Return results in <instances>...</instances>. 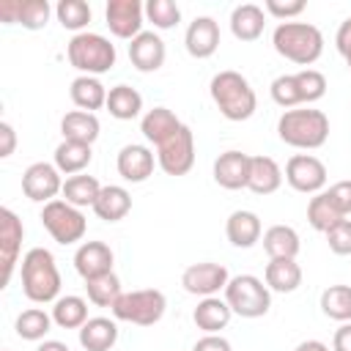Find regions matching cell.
Listing matches in <instances>:
<instances>
[{
  "label": "cell",
  "mask_w": 351,
  "mask_h": 351,
  "mask_svg": "<svg viewBox=\"0 0 351 351\" xmlns=\"http://www.w3.org/2000/svg\"><path fill=\"white\" fill-rule=\"evenodd\" d=\"M208 93H211V101L217 104L219 115L228 121H247L255 115L258 96H255L250 80L233 69L217 71L208 82Z\"/></svg>",
  "instance_id": "6da1fadb"
},
{
  "label": "cell",
  "mask_w": 351,
  "mask_h": 351,
  "mask_svg": "<svg viewBox=\"0 0 351 351\" xmlns=\"http://www.w3.org/2000/svg\"><path fill=\"white\" fill-rule=\"evenodd\" d=\"M22 293L36 302V304H47V302H58L60 296V271L55 263V255L44 247H33L22 255Z\"/></svg>",
  "instance_id": "7a4b0ae2"
},
{
  "label": "cell",
  "mask_w": 351,
  "mask_h": 351,
  "mask_svg": "<svg viewBox=\"0 0 351 351\" xmlns=\"http://www.w3.org/2000/svg\"><path fill=\"white\" fill-rule=\"evenodd\" d=\"M277 137L291 148L315 151L329 140V118L313 107L285 110L277 121Z\"/></svg>",
  "instance_id": "3957f363"
},
{
  "label": "cell",
  "mask_w": 351,
  "mask_h": 351,
  "mask_svg": "<svg viewBox=\"0 0 351 351\" xmlns=\"http://www.w3.org/2000/svg\"><path fill=\"white\" fill-rule=\"evenodd\" d=\"M274 52L296 66H313L324 52V33L310 22H280L271 33Z\"/></svg>",
  "instance_id": "277c9868"
},
{
  "label": "cell",
  "mask_w": 351,
  "mask_h": 351,
  "mask_svg": "<svg viewBox=\"0 0 351 351\" xmlns=\"http://www.w3.org/2000/svg\"><path fill=\"white\" fill-rule=\"evenodd\" d=\"M66 58L80 74L99 77L115 66L118 52H115V44H110V38H104L101 33L82 30V33L71 36V41L66 47Z\"/></svg>",
  "instance_id": "5b68a950"
},
{
  "label": "cell",
  "mask_w": 351,
  "mask_h": 351,
  "mask_svg": "<svg viewBox=\"0 0 351 351\" xmlns=\"http://www.w3.org/2000/svg\"><path fill=\"white\" fill-rule=\"evenodd\" d=\"M269 93H271L274 104H280L282 110H293L299 104H313V101L324 99L326 77L318 69H302L296 74H280L271 80Z\"/></svg>",
  "instance_id": "8992f818"
},
{
  "label": "cell",
  "mask_w": 351,
  "mask_h": 351,
  "mask_svg": "<svg viewBox=\"0 0 351 351\" xmlns=\"http://www.w3.org/2000/svg\"><path fill=\"white\" fill-rule=\"evenodd\" d=\"M110 310L115 321H126L134 326H154L162 321L167 310V299L159 288H140V291L121 293Z\"/></svg>",
  "instance_id": "52a82bcc"
},
{
  "label": "cell",
  "mask_w": 351,
  "mask_h": 351,
  "mask_svg": "<svg viewBox=\"0 0 351 351\" xmlns=\"http://www.w3.org/2000/svg\"><path fill=\"white\" fill-rule=\"evenodd\" d=\"M225 302L241 318H261L271 307V291L255 274H236L225 285Z\"/></svg>",
  "instance_id": "ba28073f"
},
{
  "label": "cell",
  "mask_w": 351,
  "mask_h": 351,
  "mask_svg": "<svg viewBox=\"0 0 351 351\" xmlns=\"http://www.w3.org/2000/svg\"><path fill=\"white\" fill-rule=\"evenodd\" d=\"M41 225L47 228V233L58 241V244H77L82 241L85 230H88V219L85 214L66 203V200H52V203H44L41 208Z\"/></svg>",
  "instance_id": "9c48e42d"
},
{
  "label": "cell",
  "mask_w": 351,
  "mask_h": 351,
  "mask_svg": "<svg viewBox=\"0 0 351 351\" xmlns=\"http://www.w3.org/2000/svg\"><path fill=\"white\" fill-rule=\"evenodd\" d=\"M156 165L167 176H186L195 165V134L184 123L176 134H170L165 143L156 145Z\"/></svg>",
  "instance_id": "30bf717a"
},
{
  "label": "cell",
  "mask_w": 351,
  "mask_h": 351,
  "mask_svg": "<svg viewBox=\"0 0 351 351\" xmlns=\"http://www.w3.org/2000/svg\"><path fill=\"white\" fill-rule=\"evenodd\" d=\"M285 181L302 195H318L326 186V165L313 154H293L285 165Z\"/></svg>",
  "instance_id": "8fae6325"
},
{
  "label": "cell",
  "mask_w": 351,
  "mask_h": 351,
  "mask_svg": "<svg viewBox=\"0 0 351 351\" xmlns=\"http://www.w3.org/2000/svg\"><path fill=\"white\" fill-rule=\"evenodd\" d=\"M63 173L49 165V162H33L25 173H22V192L27 200L33 203H52L58 200L55 195L63 192Z\"/></svg>",
  "instance_id": "7c38bea8"
},
{
  "label": "cell",
  "mask_w": 351,
  "mask_h": 351,
  "mask_svg": "<svg viewBox=\"0 0 351 351\" xmlns=\"http://www.w3.org/2000/svg\"><path fill=\"white\" fill-rule=\"evenodd\" d=\"M22 239H25L22 219H19L11 208H0V263H3L0 288H5V285L11 282V274H14L16 263H19Z\"/></svg>",
  "instance_id": "4fadbf2b"
},
{
  "label": "cell",
  "mask_w": 351,
  "mask_h": 351,
  "mask_svg": "<svg viewBox=\"0 0 351 351\" xmlns=\"http://www.w3.org/2000/svg\"><path fill=\"white\" fill-rule=\"evenodd\" d=\"M230 282V274L222 263H211V261H203V263H192L184 269L181 274V285L186 293L192 296H217L219 291H225V285Z\"/></svg>",
  "instance_id": "5bb4252c"
},
{
  "label": "cell",
  "mask_w": 351,
  "mask_h": 351,
  "mask_svg": "<svg viewBox=\"0 0 351 351\" xmlns=\"http://www.w3.org/2000/svg\"><path fill=\"white\" fill-rule=\"evenodd\" d=\"M107 27L115 38H137L143 33V19H145V5L140 0H110L104 8Z\"/></svg>",
  "instance_id": "9a60e30c"
},
{
  "label": "cell",
  "mask_w": 351,
  "mask_h": 351,
  "mask_svg": "<svg viewBox=\"0 0 351 351\" xmlns=\"http://www.w3.org/2000/svg\"><path fill=\"white\" fill-rule=\"evenodd\" d=\"M52 5L47 0H0V22L22 25L27 30L47 27Z\"/></svg>",
  "instance_id": "2e32d148"
},
{
  "label": "cell",
  "mask_w": 351,
  "mask_h": 351,
  "mask_svg": "<svg viewBox=\"0 0 351 351\" xmlns=\"http://www.w3.org/2000/svg\"><path fill=\"white\" fill-rule=\"evenodd\" d=\"M154 165H156V156L148 145H140V143H129L118 151V159H115V167H118V176L129 184H143L154 176Z\"/></svg>",
  "instance_id": "e0dca14e"
},
{
  "label": "cell",
  "mask_w": 351,
  "mask_h": 351,
  "mask_svg": "<svg viewBox=\"0 0 351 351\" xmlns=\"http://www.w3.org/2000/svg\"><path fill=\"white\" fill-rule=\"evenodd\" d=\"M167 58V49H165V41L159 33L154 30H143L137 38L129 41V60L137 71L143 74H151V71H159L162 63Z\"/></svg>",
  "instance_id": "ac0fdd59"
},
{
  "label": "cell",
  "mask_w": 351,
  "mask_h": 351,
  "mask_svg": "<svg viewBox=\"0 0 351 351\" xmlns=\"http://www.w3.org/2000/svg\"><path fill=\"white\" fill-rule=\"evenodd\" d=\"M184 47L192 58L206 60L219 49V25L214 16H195L184 33Z\"/></svg>",
  "instance_id": "d6986e66"
},
{
  "label": "cell",
  "mask_w": 351,
  "mask_h": 351,
  "mask_svg": "<svg viewBox=\"0 0 351 351\" xmlns=\"http://www.w3.org/2000/svg\"><path fill=\"white\" fill-rule=\"evenodd\" d=\"M112 250L104 241H82L74 252V269L82 280H93L112 271Z\"/></svg>",
  "instance_id": "ffe728a7"
},
{
  "label": "cell",
  "mask_w": 351,
  "mask_h": 351,
  "mask_svg": "<svg viewBox=\"0 0 351 351\" xmlns=\"http://www.w3.org/2000/svg\"><path fill=\"white\" fill-rule=\"evenodd\" d=\"M250 154L244 151H225L214 159V181L222 189H244L250 181Z\"/></svg>",
  "instance_id": "44dd1931"
},
{
  "label": "cell",
  "mask_w": 351,
  "mask_h": 351,
  "mask_svg": "<svg viewBox=\"0 0 351 351\" xmlns=\"http://www.w3.org/2000/svg\"><path fill=\"white\" fill-rule=\"evenodd\" d=\"M261 233H263L261 217H258L255 211H247V208L233 211V214L228 217V222H225V236H228V241H230L233 247H239V250L255 247V244L261 241Z\"/></svg>",
  "instance_id": "7402d4cb"
},
{
  "label": "cell",
  "mask_w": 351,
  "mask_h": 351,
  "mask_svg": "<svg viewBox=\"0 0 351 351\" xmlns=\"http://www.w3.org/2000/svg\"><path fill=\"white\" fill-rule=\"evenodd\" d=\"M77 335H80V346L85 351H110L118 343V324L112 318L96 315V318H88L77 329Z\"/></svg>",
  "instance_id": "603a6c76"
},
{
  "label": "cell",
  "mask_w": 351,
  "mask_h": 351,
  "mask_svg": "<svg viewBox=\"0 0 351 351\" xmlns=\"http://www.w3.org/2000/svg\"><path fill=\"white\" fill-rule=\"evenodd\" d=\"M263 282L269 285V291L293 293L302 285V266L296 263V258H269Z\"/></svg>",
  "instance_id": "cb8c5ba5"
},
{
  "label": "cell",
  "mask_w": 351,
  "mask_h": 351,
  "mask_svg": "<svg viewBox=\"0 0 351 351\" xmlns=\"http://www.w3.org/2000/svg\"><path fill=\"white\" fill-rule=\"evenodd\" d=\"M230 304L219 296H206L197 302V307L192 310V321L197 329H203L206 335H219V329H225L230 324Z\"/></svg>",
  "instance_id": "d4e9b609"
},
{
  "label": "cell",
  "mask_w": 351,
  "mask_h": 351,
  "mask_svg": "<svg viewBox=\"0 0 351 351\" xmlns=\"http://www.w3.org/2000/svg\"><path fill=\"white\" fill-rule=\"evenodd\" d=\"M132 211V195L126 186L118 184H107L101 186L96 203H93V214L104 222H121L126 214Z\"/></svg>",
  "instance_id": "484cf974"
},
{
  "label": "cell",
  "mask_w": 351,
  "mask_h": 351,
  "mask_svg": "<svg viewBox=\"0 0 351 351\" xmlns=\"http://www.w3.org/2000/svg\"><path fill=\"white\" fill-rule=\"evenodd\" d=\"M263 27H266V14L261 5L255 3H241L230 11V33L239 38V41H255L263 36Z\"/></svg>",
  "instance_id": "4316f807"
},
{
  "label": "cell",
  "mask_w": 351,
  "mask_h": 351,
  "mask_svg": "<svg viewBox=\"0 0 351 351\" xmlns=\"http://www.w3.org/2000/svg\"><path fill=\"white\" fill-rule=\"evenodd\" d=\"M282 186V170L271 156H252L250 159V181L247 189L255 195H271Z\"/></svg>",
  "instance_id": "83f0119b"
},
{
  "label": "cell",
  "mask_w": 351,
  "mask_h": 351,
  "mask_svg": "<svg viewBox=\"0 0 351 351\" xmlns=\"http://www.w3.org/2000/svg\"><path fill=\"white\" fill-rule=\"evenodd\" d=\"M181 126H184V123L178 121V115H176L173 110H167V107H154V110H148V112L143 115V121H140L143 137H145L148 143H154V145L165 143V140H167L170 134H176Z\"/></svg>",
  "instance_id": "f1b7e54d"
},
{
  "label": "cell",
  "mask_w": 351,
  "mask_h": 351,
  "mask_svg": "<svg viewBox=\"0 0 351 351\" xmlns=\"http://www.w3.org/2000/svg\"><path fill=\"white\" fill-rule=\"evenodd\" d=\"M107 93H110V90L101 85V80H99V77H88V74L74 77V80H71V88H69L71 101H74L80 110H85V112H93V110H99V107H107Z\"/></svg>",
  "instance_id": "f546056e"
},
{
  "label": "cell",
  "mask_w": 351,
  "mask_h": 351,
  "mask_svg": "<svg viewBox=\"0 0 351 351\" xmlns=\"http://www.w3.org/2000/svg\"><path fill=\"white\" fill-rule=\"evenodd\" d=\"M99 129H101L99 126V118L93 112H85V110H71L60 121L63 140H74V143H85V145H93L96 143Z\"/></svg>",
  "instance_id": "4dcf8cb0"
},
{
  "label": "cell",
  "mask_w": 351,
  "mask_h": 351,
  "mask_svg": "<svg viewBox=\"0 0 351 351\" xmlns=\"http://www.w3.org/2000/svg\"><path fill=\"white\" fill-rule=\"evenodd\" d=\"M263 250L269 258H296L302 241L291 225H271L263 230Z\"/></svg>",
  "instance_id": "1f68e13d"
},
{
  "label": "cell",
  "mask_w": 351,
  "mask_h": 351,
  "mask_svg": "<svg viewBox=\"0 0 351 351\" xmlns=\"http://www.w3.org/2000/svg\"><path fill=\"white\" fill-rule=\"evenodd\" d=\"M99 192H101L99 178H96V176H88V173H80V176H69V178L63 181V192H60V195H63L66 203H71V206H77V208H85V206L93 208Z\"/></svg>",
  "instance_id": "d6a6232c"
},
{
  "label": "cell",
  "mask_w": 351,
  "mask_h": 351,
  "mask_svg": "<svg viewBox=\"0 0 351 351\" xmlns=\"http://www.w3.org/2000/svg\"><path fill=\"white\" fill-rule=\"evenodd\" d=\"M93 159V151L90 145L85 143H74V140H63L58 148H55V167L66 176H80Z\"/></svg>",
  "instance_id": "836d02e7"
},
{
  "label": "cell",
  "mask_w": 351,
  "mask_h": 351,
  "mask_svg": "<svg viewBox=\"0 0 351 351\" xmlns=\"http://www.w3.org/2000/svg\"><path fill=\"white\" fill-rule=\"evenodd\" d=\"M143 110V96L132 85H115L107 93V112L118 121H132Z\"/></svg>",
  "instance_id": "e575fe53"
},
{
  "label": "cell",
  "mask_w": 351,
  "mask_h": 351,
  "mask_svg": "<svg viewBox=\"0 0 351 351\" xmlns=\"http://www.w3.org/2000/svg\"><path fill=\"white\" fill-rule=\"evenodd\" d=\"M52 321L60 329H80L88 321V302L82 296L66 293L52 304Z\"/></svg>",
  "instance_id": "d590c367"
},
{
  "label": "cell",
  "mask_w": 351,
  "mask_h": 351,
  "mask_svg": "<svg viewBox=\"0 0 351 351\" xmlns=\"http://www.w3.org/2000/svg\"><path fill=\"white\" fill-rule=\"evenodd\" d=\"M52 324H55V321H52L49 313H44L41 307H27V310H22V313L16 315L14 329H16V335H19L22 340L38 343V340L47 337V332L52 329Z\"/></svg>",
  "instance_id": "8d00e7d4"
},
{
  "label": "cell",
  "mask_w": 351,
  "mask_h": 351,
  "mask_svg": "<svg viewBox=\"0 0 351 351\" xmlns=\"http://www.w3.org/2000/svg\"><path fill=\"white\" fill-rule=\"evenodd\" d=\"M321 313L332 321H351V285H329L321 291Z\"/></svg>",
  "instance_id": "74e56055"
},
{
  "label": "cell",
  "mask_w": 351,
  "mask_h": 351,
  "mask_svg": "<svg viewBox=\"0 0 351 351\" xmlns=\"http://www.w3.org/2000/svg\"><path fill=\"white\" fill-rule=\"evenodd\" d=\"M340 219H346V217L332 206V200L326 197V192H318V195L310 197V203H307V222H310L318 233H326V230L335 228Z\"/></svg>",
  "instance_id": "f35d334b"
},
{
  "label": "cell",
  "mask_w": 351,
  "mask_h": 351,
  "mask_svg": "<svg viewBox=\"0 0 351 351\" xmlns=\"http://www.w3.org/2000/svg\"><path fill=\"white\" fill-rule=\"evenodd\" d=\"M85 291H88V302H93L96 307H112L118 302V296L123 293L121 291V280H118L115 271L93 277V280H85Z\"/></svg>",
  "instance_id": "ab89813d"
},
{
  "label": "cell",
  "mask_w": 351,
  "mask_h": 351,
  "mask_svg": "<svg viewBox=\"0 0 351 351\" xmlns=\"http://www.w3.org/2000/svg\"><path fill=\"white\" fill-rule=\"evenodd\" d=\"M55 16L66 30H74V36H77L90 22V5L85 0H60L55 5Z\"/></svg>",
  "instance_id": "60d3db41"
},
{
  "label": "cell",
  "mask_w": 351,
  "mask_h": 351,
  "mask_svg": "<svg viewBox=\"0 0 351 351\" xmlns=\"http://www.w3.org/2000/svg\"><path fill=\"white\" fill-rule=\"evenodd\" d=\"M145 19L156 30H170L181 22V8L173 0H148L145 3Z\"/></svg>",
  "instance_id": "b9f144b4"
},
{
  "label": "cell",
  "mask_w": 351,
  "mask_h": 351,
  "mask_svg": "<svg viewBox=\"0 0 351 351\" xmlns=\"http://www.w3.org/2000/svg\"><path fill=\"white\" fill-rule=\"evenodd\" d=\"M324 236H326V244L335 255H351V219H340Z\"/></svg>",
  "instance_id": "7bdbcfd3"
},
{
  "label": "cell",
  "mask_w": 351,
  "mask_h": 351,
  "mask_svg": "<svg viewBox=\"0 0 351 351\" xmlns=\"http://www.w3.org/2000/svg\"><path fill=\"white\" fill-rule=\"evenodd\" d=\"M304 0H266V11L271 14V16H277L280 22H291L293 16H299L302 11H304Z\"/></svg>",
  "instance_id": "ee69618b"
},
{
  "label": "cell",
  "mask_w": 351,
  "mask_h": 351,
  "mask_svg": "<svg viewBox=\"0 0 351 351\" xmlns=\"http://www.w3.org/2000/svg\"><path fill=\"white\" fill-rule=\"evenodd\" d=\"M324 192H326V197L332 200V206H335L343 217L351 214V181H337V184H332V186L324 189Z\"/></svg>",
  "instance_id": "f6af8a7d"
},
{
  "label": "cell",
  "mask_w": 351,
  "mask_h": 351,
  "mask_svg": "<svg viewBox=\"0 0 351 351\" xmlns=\"http://www.w3.org/2000/svg\"><path fill=\"white\" fill-rule=\"evenodd\" d=\"M335 47H337L340 58L346 60V66H348V71H351V16L340 22V27H337V33H335Z\"/></svg>",
  "instance_id": "bcb514c9"
},
{
  "label": "cell",
  "mask_w": 351,
  "mask_h": 351,
  "mask_svg": "<svg viewBox=\"0 0 351 351\" xmlns=\"http://www.w3.org/2000/svg\"><path fill=\"white\" fill-rule=\"evenodd\" d=\"M192 351H233V346H230V340L222 337V335H203V337L192 346Z\"/></svg>",
  "instance_id": "7dc6e473"
},
{
  "label": "cell",
  "mask_w": 351,
  "mask_h": 351,
  "mask_svg": "<svg viewBox=\"0 0 351 351\" xmlns=\"http://www.w3.org/2000/svg\"><path fill=\"white\" fill-rule=\"evenodd\" d=\"M14 148H16V132L8 121H0V156L8 159L14 154Z\"/></svg>",
  "instance_id": "c3c4849f"
},
{
  "label": "cell",
  "mask_w": 351,
  "mask_h": 351,
  "mask_svg": "<svg viewBox=\"0 0 351 351\" xmlns=\"http://www.w3.org/2000/svg\"><path fill=\"white\" fill-rule=\"evenodd\" d=\"M332 351H351V321L348 324H340V329H335Z\"/></svg>",
  "instance_id": "681fc988"
},
{
  "label": "cell",
  "mask_w": 351,
  "mask_h": 351,
  "mask_svg": "<svg viewBox=\"0 0 351 351\" xmlns=\"http://www.w3.org/2000/svg\"><path fill=\"white\" fill-rule=\"evenodd\" d=\"M293 351H329V346L321 343V340H302Z\"/></svg>",
  "instance_id": "f907efd6"
},
{
  "label": "cell",
  "mask_w": 351,
  "mask_h": 351,
  "mask_svg": "<svg viewBox=\"0 0 351 351\" xmlns=\"http://www.w3.org/2000/svg\"><path fill=\"white\" fill-rule=\"evenodd\" d=\"M36 351H71V348L66 343H60V340H44V343H38Z\"/></svg>",
  "instance_id": "816d5d0a"
},
{
  "label": "cell",
  "mask_w": 351,
  "mask_h": 351,
  "mask_svg": "<svg viewBox=\"0 0 351 351\" xmlns=\"http://www.w3.org/2000/svg\"><path fill=\"white\" fill-rule=\"evenodd\" d=\"M3 351H8V348H3Z\"/></svg>",
  "instance_id": "f5cc1de1"
}]
</instances>
